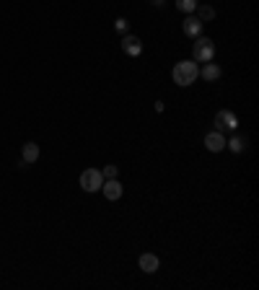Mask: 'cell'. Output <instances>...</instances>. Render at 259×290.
Returning <instances> with one entry per match:
<instances>
[{
  "label": "cell",
  "instance_id": "cell-13",
  "mask_svg": "<svg viewBox=\"0 0 259 290\" xmlns=\"http://www.w3.org/2000/svg\"><path fill=\"white\" fill-rule=\"evenodd\" d=\"M226 148H228V150H233V153H244L246 140H244V138H239V135H233L231 140H226Z\"/></svg>",
  "mask_w": 259,
  "mask_h": 290
},
{
  "label": "cell",
  "instance_id": "cell-9",
  "mask_svg": "<svg viewBox=\"0 0 259 290\" xmlns=\"http://www.w3.org/2000/svg\"><path fill=\"white\" fill-rule=\"evenodd\" d=\"M36 158H39V145H36L34 140L24 143V150H21V161H24V163H36Z\"/></svg>",
  "mask_w": 259,
  "mask_h": 290
},
{
  "label": "cell",
  "instance_id": "cell-7",
  "mask_svg": "<svg viewBox=\"0 0 259 290\" xmlns=\"http://www.w3.org/2000/svg\"><path fill=\"white\" fill-rule=\"evenodd\" d=\"M101 192H104V197L109 199V202H114V199H119L122 197V184H119V179H104V184H101Z\"/></svg>",
  "mask_w": 259,
  "mask_h": 290
},
{
  "label": "cell",
  "instance_id": "cell-5",
  "mask_svg": "<svg viewBox=\"0 0 259 290\" xmlns=\"http://www.w3.org/2000/svg\"><path fill=\"white\" fill-rule=\"evenodd\" d=\"M122 50H124V55H130V57H138V55L143 52V41H140V36H135V34H124V36H122Z\"/></svg>",
  "mask_w": 259,
  "mask_h": 290
},
{
  "label": "cell",
  "instance_id": "cell-15",
  "mask_svg": "<svg viewBox=\"0 0 259 290\" xmlns=\"http://www.w3.org/2000/svg\"><path fill=\"white\" fill-rule=\"evenodd\" d=\"M101 176H104V179H117V176H119V169H117L114 163H106L104 169H101Z\"/></svg>",
  "mask_w": 259,
  "mask_h": 290
},
{
  "label": "cell",
  "instance_id": "cell-10",
  "mask_svg": "<svg viewBox=\"0 0 259 290\" xmlns=\"http://www.w3.org/2000/svg\"><path fill=\"white\" fill-rule=\"evenodd\" d=\"M184 34H187V36H192V39H197V36L202 34V21H200V18H195V16H189V18L184 21Z\"/></svg>",
  "mask_w": 259,
  "mask_h": 290
},
{
  "label": "cell",
  "instance_id": "cell-3",
  "mask_svg": "<svg viewBox=\"0 0 259 290\" xmlns=\"http://www.w3.org/2000/svg\"><path fill=\"white\" fill-rule=\"evenodd\" d=\"M101 184H104V176H101L99 169H85L80 174V189L83 192H99Z\"/></svg>",
  "mask_w": 259,
  "mask_h": 290
},
{
  "label": "cell",
  "instance_id": "cell-2",
  "mask_svg": "<svg viewBox=\"0 0 259 290\" xmlns=\"http://www.w3.org/2000/svg\"><path fill=\"white\" fill-rule=\"evenodd\" d=\"M192 55H195V62H210L215 57V44L207 36H197L195 47H192Z\"/></svg>",
  "mask_w": 259,
  "mask_h": 290
},
{
  "label": "cell",
  "instance_id": "cell-1",
  "mask_svg": "<svg viewBox=\"0 0 259 290\" xmlns=\"http://www.w3.org/2000/svg\"><path fill=\"white\" fill-rule=\"evenodd\" d=\"M171 78H174L177 86H192V83L200 78V65L195 60H182L174 65V70H171Z\"/></svg>",
  "mask_w": 259,
  "mask_h": 290
},
{
  "label": "cell",
  "instance_id": "cell-8",
  "mask_svg": "<svg viewBox=\"0 0 259 290\" xmlns=\"http://www.w3.org/2000/svg\"><path fill=\"white\" fill-rule=\"evenodd\" d=\"M205 148L210 150V153H221L223 148H226V138H223V132H207L205 135Z\"/></svg>",
  "mask_w": 259,
  "mask_h": 290
},
{
  "label": "cell",
  "instance_id": "cell-14",
  "mask_svg": "<svg viewBox=\"0 0 259 290\" xmlns=\"http://www.w3.org/2000/svg\"><path fill=\"white\" fill-rule=\"evenodd\" d=\"M197 6H200L197 0H177V8H179L182 13H192Z\"/></svg>",
  "mask_w": 259,
  "mask_h": 290
},
{
  "label": "cell",
  "instance_id": "cell-17",
  "mask_svg": "<svg viewBox=\"0 0 259 290\" xmlns=\"http://www.w3.org/2000/svg\"><path fill=\"white\" fill-rule=\"evenodd\" d=\"M163 3H166V0H150V6H153V8H163Z\"/></svg>",
  "mask_w": 259,
  "mask_h": 290
},
{
  "label": "cell",
  "instance_id": "cell-12",
  "mask_svg": "<svg viewBox=\"0 0 259 290\" xmlns=\"http://www.w3.org/2000/svg\"><path fill=\"white\" fill-rule=\"evenodd\" d=\"M195 11L200 13L197 18H200L202 24H207V21H212V18H215V8H212V6H197Z\"/></svg>",
  "mask_w": 259,
  "mask_h": 290
},
{
  "label": "cell",
  "instance_id": "cell-6",
  "mask_svg": "<svg viewBox=\"0 0 259 290\" xmlns=\"http://www.w3.org/2000/svg\"><path fill=\"white\" fill-rule=\"evenodd\" d=\"M138 267H140L145 275H153V272L161 267V259H158L153 252H145V254H140V257H138Z\"/></svg>",
  "mask_w": 259,
  "mask_h": 290
},
{
  "label": "cell",
  "instance_id": "cell-4",
  "mask_svg": "<svg viewBox=\"0 0 259 290\" xmlns=\"http://www.w3.org/2000/svg\"><path fill=\"white\" fill-rule=\"evenodd\" d=\"M236 127H239V119H236L233 111L223 109V111L215 114V130H218V132H223V130H236Z\"/></svg>",
  "mask_w": 259,
  "mask_h": 290
},
{
  "label": "cell",
  "instance_id": "cell-16",
  "mask_svg": "<svg viewBox=\"0 0 259 290\" xmlns=\"http://www.w3.org/2000/svg\"><path fill=\"white\" fill-rule=\"evenodd\" d=\"M114 29H117L119 34H127V29H130V24H127V18H117V21H114Z\"/></svg>",
  "mask_w": 259,
  "mask_h": 290
},
{
  "label": "cell",
  "instance_id": "cell-11",
  "mask_svg": "<svg viewBox=\"0 0 259 290\" xmlns=\"http://www.w3.org/2000/svg\"><path fill=\"white\" fill-rule=\"evenodd\" d=\"M200 75H202L205 80H218V78H221V68L215 65V62H205V65L200 68Z\"/></svg>",
  "mask_w": 259,
  "mask_h": 290
}]
</instances>
